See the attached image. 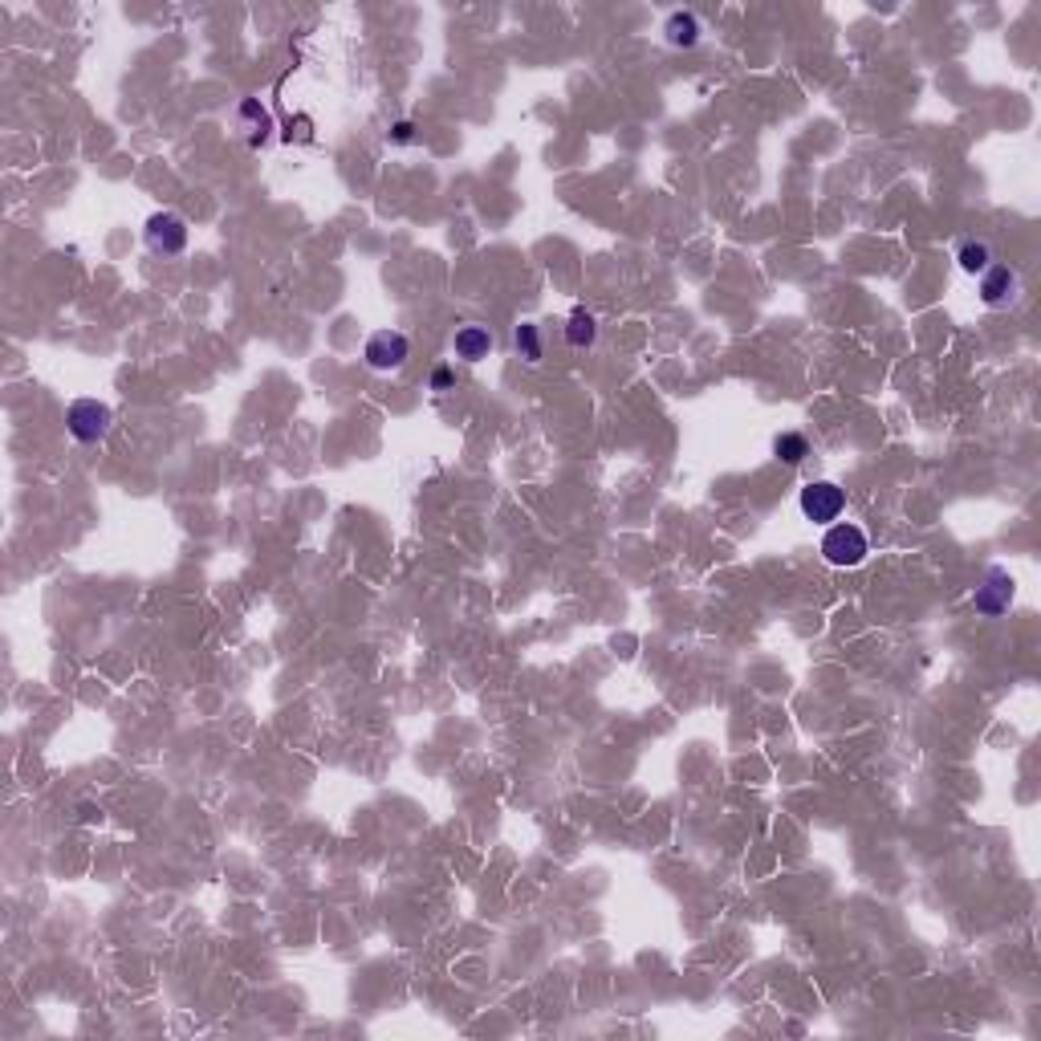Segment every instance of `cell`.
<instances>
[{"mask_svg":"<svg viewBox=\"0 0 1041 1041\" xmlns=\"http://www.w3.org/2000/svg\"><path fill=\"white\" fill-rule=\"evenodd\" d=\"M773 456H777L781 464H789V468H798V464L810 456V440H806L802 432H781V436L773 440Z\"/></svg>","mask_w":1041,"mask_h":1041,"instance_id":"obj_12","label":"cell"},{"mask_svg":"<svg viewBox=\"0 0 1041 1041\" xmlns=\"http://www.w3.org/2000/svg\"><path fill=\"white\" fill-rule=\"evenodd\" d=\"M188 220H183L179 212H155L147 224H143V240H147V249L155 253V257H179L183 249H188Z\"/></svg>","mask_w":1041,"mask_h":1041,"instance_id":"obj_3","label":"cell"},{"mask_svg":"<svg viewBox=\"0 0 1041 1041\" xmlns=\"http://www.w3.org/2000/svg\"><path fill=\"white\" fill-rule=\"evenodd\" d=\"M362 358H366L371 371L387 375V371H399V366L411 358V342L399 330H375L371 338H366V346H362Z\"/></svg>","mask_w":1041,"mask_h":1041,"instance_id":"obj_5","label":"cell"},{"mask_svg":"<svg viewBox=\"0 0 1041 1041\" xmlns=\"http://www.w3.org/2000/svg\"><path fill=\"white\" fill-rule=\"evenodd\" d=\"M1009 602H1013V578H1009V570H989L985 574V586H976V610L981 615H1005L1009 610Z\"/></svg>","mask_w":1041,"mask_h":1041,"instance_id":"obj_7","label":"cell"},{"mask_svg":"<svg viewBox=\"0 0 1041 1041\" xmlns=\"http://www.w3.org/2000/svg\"><path fill=\"white\" fill-rule=\"evenodd\" d=\"M700 33H704V25H700V17L692 9H676L663 21V37H667V45H676V49H696Z\"/></svg>","mask_w":1041,"mask_h":1041,"instance_id":"obj_8","label":"cell"},{"mask_svg":"<svg viewBox=\"0 0 1041 1041\" xmlns=\"http://www.w3.org/2000/svg\"><path fill=\"white\" fill-rule=\"evenodd\" d=\"M981 301L989 310H1005V305L1017 301V273L1001 261H993L985 273H981Z\"/></svg>","mask_w":1041,"mask_h":1041,"instance_id":"obj_6","label":"cell"},{"mask_svg":"<svg viewBox=\"0 0 1041 1041\" xmlns=\"http://www.w3.org/2000/svg\"><path fill=\"white\" fill-rule=\"evenodd\" d=\"M513 346H517V354H521L525 362H541V334H537L533 322H521V326L513 330Z\"/></svg>","mask_w":1041,"mask_h":1041,"instance_id":"obj_13","label":"cell"},{"mask_svg":"<svg viewBox=\"0 0 1041 1041\" xmlns=\"http://www.w3.org/2000/svg\"><path fill=\"white\" fill-rule=\"evenodd\" d=\"M488 350H493L488 326H460L456 338H452V354L464 358V362H480V358H488Z\"/></svg>","mask_w":1041,"mask_h":1041,"instance_id":"obj_9","label":"cell"},{"mask_svg":"<svg viewBox=\"0 0 1041 1041\" xmlns=\"http://www.w3.org/2000/svg\"><path fill=\"white\" fill-rule=\"evenodd\" d=\"M110 423H114V411L102 399H74L66 407V432L78 444H102L110 436Z\"/></svg>","mask_w":1041,"mask_h":1041,"instance_id":"obj_1","label":"cell"},{"mask_svg":"<svg viewBox=\"0 0 1041 1041\" xmlns=\"http://www.w3.org/2000/svg\"><path fill=\"white\" fill-rule=\"evenodd\" d=\"M432 391L436 395L456 391V371H452V366H436V371H432Z\"/></svg>","mask_w":1041,"mask_h":1041,"instance_id":"obj_14","label":"cell"},{"mask_svg":"<svg viewBox=\"0 0 1041 1041\" xmlns=\"http://www.w3.org/2000/svg\"><path fill=\"white\" fill-rule=\"evenodd\" d=\"M993 261H997V257H993V244H989V240H964L960 249H956V265H960L964 273H972V277H981Z\"/></svg>","mask_w":1041,"mask_h":1041,"instance_id":"obj_11","label":"cell"},{"mask_svg":"<svg viewBox=\"0 0 1041 1041\" xmlns=\"http://www.w3.org/2000/svg\"><path fill=\"white\" fill-rule=\"evenodd\" d=\"M798 505H802L806 521H814V525H834V521L842 517V509H846V493H842L834 480H810V484L802 488Z\"/></svg>","mask_w":1041,"mask_h":1041,"instance_id":"obj_4","label":"cell"},{"mask_svg":"<svg viewBox=\"0 0 1041 1041\" xmlns=\"http://www.w3.org/2000/svg\"><path fill=\"white\" fill-rule=\"evenodd\" d=\"M822 554H826L830 566H838V570H854V566H863V562H867L871 545H867V533H863L859 525L842 521V525H830V529H826V537H822Z\"/></svg>","mask_w":1041,"mask_h":1041,"instance_id":"obj_2","label":"cell"},{"mask_svg":"<svg viewBox=\"0 0 1041 1041\" xmlns=\"http://www.w3.org/2000/svg\"><path fill=\"white\" fill-rule=\"evenodd\" d=\"M82 818H86V822H102V810H94V806H82Z\"/></svg>","mask_w":1041,"mask_h":1041,"instance_id":"obj_16","label":"cell"},{"mask_svg":"<svg viewBox=\"0 0 1041 1041\" xmlns=\"http://www.w3.org/2000/svg\"><path fill=\"white\" fill-rule=\"evenodd\" d=\"M391 143H415V127H411V122H395V127H391Z\"/></svg>","mask_w":1041,"mask_h":1041,"instance_id":"obj_15","label":"cell"},{"mask_svg":"<svg viewBox=\"0 0 1041 1041\" xmlns=\"http://www.w3.org/2000/svg\"><path fill=\"white\" fill-rule=\"evenodd\" d=\"M566 342L574 350H590L598 342V318L586 310V305H578V310L566 318Z\"/></svg>","mask_w":1041,"mask_h":1041,"instance_id":"obj_10","label":"cell"}]
</instances>
